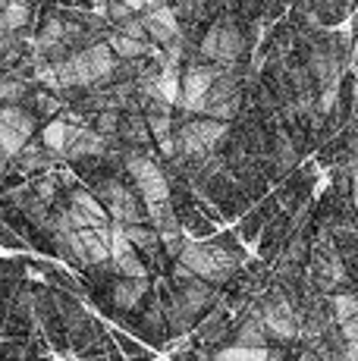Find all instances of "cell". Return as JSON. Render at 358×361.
I'll use <instances>...</instances> for the list:
<instances>
[{
    "label": "cell",
    "instance_id": "cell-1",
    "mask_svg": "<svg viewBox=\"0 0 358 361\" xmlns=\"http://www.w3.org/2000/svg\"><path fill=\"white\" fill-rule=\"evenodd\" d=\"M245 261H249V252L239 242V235L217 233L204 242H185V248L176 258V267H183L185 274H192L208 286H223L230 276L239 274Z\"/></svg>",
    "mask_w": 358,
    "mask_h": 361
},
{
    "label": "cell",
    "instance_id": "cell-2",
    "mask_svg": "<svg viewBox=\"0 0 358 361\" xmlns=\"http://www.w3.org/2000/svg\"><path fill=\"white\" fill-rule=\"evenodd\" d=\"M223 66L214 63H189L179 73V98H176V114H183L185 120L192 116H202L204 101H208V92L214 85V79L220 75Z\"/></svg>",
    "mask_w": 358,
    "mask_h": 361
},
{
    "label": "cell",
    "instance_id": "cell-3",
    "mask_svg": "<svg viewBox=\"0 0 358 361\" xmlns=\"http://www.w3.org/2000/svg\"><path fill=\"white\" fill-rule=\"evenodd\" d=\"M254 308H258V321L267 339H280V343L299 339V311L286 293H267Z\"/></svg>",
    "mask_w": 358,
    "mask_h": 361
},
{
    "label": "cell",
    "instance_id": "cell-4",
    "mask_svg": "<svg viewBox=\"0 0 358 361\" xmlns=\"http://www.w3.org/2000/svg\"><path fill=\"white\" fill-rule=\"evenodd\" d=\"M311 280L321 293H330V295L340 286H346V280H349L346 264H342V258L336 255V248L327 239H321L311 252Z\"/></svg>",
    "mask_w": 358,
    "mask_h": 361
},
{
    "label": "cell",
    "instance_id": "cell-5",
    "mask_svg": "<svg viewBox=\"0 0 358 361\" xmlns=\"http://www.w3.org/2000/svg\"><path fill=\"white\" fill-rule=\"evenodd\" d=\"M110 270L116 276H126V280H148V264L142 261V255L135 252L126 242V235L116 224H110Z\"/></svg>",
    "mask_w": 358,
    "mask_h": 361
},
{
    "label": "cell",
    "instance_id": "cell-6",
    "mask_svg": "<svg viewBox=\"0 0 358 361\" xmlns=\"http://www.w3.org/2000/svg\"><path fill=\"white\" fill-rule=\"evenodd\" d=\"M139 19H142V29H144V35H148V41L157 47V51H163L167 44H173V41L183 38V25L176 23V16L170 13L167 4L142 13Z\"/></svg>",
    "mask_w": 358,
    "mask_h": 361
},
{
    "label": "cell",
    "instance_id": "cell-7",
    "mask_svg": "<svg viewBox=\"0 0 358 361\" xmlns=\"http://www.w3.org/2000/svg\"><path fill=\"white\" fill-rule=\"evenodd\" d=\"M75 255L82 267H104L110 261V226L75 233Z\"/></svg>",
    "mask_w": 358,
    "mask_h": 361
},
{
    "label": "cell",
    "instance_id": "cell-8",
    "mask_svg": "<svg viewBox=\"0 0 358 361\" xmlns=\"http://www.w3.org/2000/svg\"><path fill=\"white\" fill-rule=\"evenodd\" d=\"M185 123H189L192 135L198 138V145L204 148V154H220L223 145L230 142V123H217V120H208V116H192Z\"/></svg>",
    "mask_w": 358,
    "mask_h": 361
},
{
    "label": "cell",
    "instance_id": "cell-9",
    "mask_svg": "<svg viewBox=\"0 0 358 361\" xmlns=\"http://www.w3.org/2000/svg\"><path fill=\"white\" fill-rule=\"evenodd\" d=\"M277 211H280V204H277V198H273V195H267V198H261L258 204H252V211L239 217V230H236L239 242H254V239H258L261 230H264V224Z\"/></svg>",
    "mask_w": 358,
    "mask_h": 361
},
{
    "label": "cell",
    "instance_id": "cell-10",
    "mask_svg": "<svg viewBox=\"0 0 358 361\" xmlns=\"http://www.w3.org/2000/svg\"><path fill=\"white\" fill-rule=\"evenodd\" d=\"M148 289H151V280H126V276H116V280L110 283V302L120 311H135L144 302Z\"/></svg>",
    "mask_w": 358,
    "mask_h": 361
},
{
    "label": "cell",
    "instance_id": "cell-11",
    "mask_svg": "<svg viewBox=\"0 0 358 361\" xmlns=\"http://www.w3.org/2000/svg\"><path fill=\"white\" fill-rule=\"evenodd\" d=\"M295 230H292V220H289V214H283V211H277L271 220L264 224V230H261V252L264 255H273L280 245H286V239L292 235Z\"/></svg>",
    "mask_w": 358,
    "mask_h": 361
},
{
    "label": "cell",
    "instance_id": "cell-12",
    "mask_svg": "<svg viewBox=\"0 0 358 361\" xmlns=\"http://www.w3.org/2000/svg\"><path fill=\"white\" fill-rule=\"evenodd\" d=\"M233 345H242V349H267V333H264V327H261V321H258V308H252L249 314L239 317Z\"/></svg>",
    "mask_w": 358,
    "mask_h": 361
},
{
    "label": "cell",
    "instance_id": "cell-13",
    "mask_svg": "<svg viewBox=\"0 0 358 361\" xmlns=\"http://www.w3.org/2000/svg\"><path fill=\"white\" fill-rule=\"evenodd\" d=\"M214 207H217L220 220H239L242 214H249V211H252V201H249V195H245L242 189H239L236 179H233L230 189H226L223 195L214 201Z\"/></svg>",
    "mask_w": 358,
    "mask_h": 361
},
{
    "label": "cell",
    "instance_id": "cell-14",
    "mask_svg": "<svg viewBox=\"0 0 358 361\" xmlns=\"http://www.w3.org/2000/svg\"><path fill=\"white\" fill-rule=\"evenodd\" d=\"M38 13L32 10V6L19 4V0H10V4L0 10V32L6 35H23L25 29L32 25V19H35Z\"/></svg>",
    "mask_w": 358,
    "mask_h": 361
},
{
    "label": "cell",
    "instance_id": "cell-15",
    "mask_svg": "<svg viewBox=\"0 0 358 361\" xmlns=\"http://www.w3.org/2000/svg\"><path fill=\"white\" fill-rule=\"evenodd\" d=\"M23 107L29 110L32 116H35L38 126H41V120H57V116L63 114V104L54 98V94L41 92V88H32V94L23 101Z\"/></svg>",
    "mask_w": 358,
    "mask_h": 361
},
{
    "label": "cell",
    "instance_id": "cell-16",
    "mask_svg": "<svg viewBox=\"0 0 358 361\" xmlns=\"http://www.w3.org/2000/svg\"><path fill=\"white\" fill-rule=\"evenodd\" d=\"M66 132H70V123H66V120H47L44 126H41V132H38L41 148H44L47 154H54L57 161H60V154H63Z\"/></svg>",
    "mask_w": 358,
    "mask_h": 361
},
{
    "label": "cell",
    "instance_id": "cell-17",
    "mask_svg": "<svg viewBox=\"0 0 358 361\" xmlns=\"http://www.w3.org/2000/svg\"><path fill=\"white\" fill-rule=\"evenodd\" d=\"M29 94H32L29 82L16 79V75H10V73H0V107H6V104H23Z\"/></svg>",
    "mask_w": 358,
    "mask_h": 361
},
{
    "label": "cell",
    "instance_id": "cell-18",
    "mask_svg": "<svg viewBox=\"0 0 358 361\" xmlns=\"http://www.w3.org/2000/svg\"><path fill=\"white\" fill-rule=\"evenodd\" d=\"M352 317H358V298L349 293H333L330 295V321H333V327L336 324H346V321H352Z\"/></svg>",
    "mask_w": 358,
    "mask_h": 361
},
{
    "label": "cell",
    "instance_id": "cell-19",
    "mask_svg": "<svg viewBox=\"0 0 358 361\" xmlns=\"http://www.w3.org/2000/svg\"><path fill=\"white\" fill-rule=\"evenodd\" d=\"M271 349H242V345H223L217 349L211 361H267Z\"/></svg>",
    "mask_w": 358,
    "mask_h": 361
},
{
    "label": "cell",
    "instance_id": "cell-20",
    "mask_svg": "<svg viewBox=\"0 0 358 361\" xmlns=\"http://www.w3.org/2000/svg\"><path fill=\"white\" fill-rule=\"evenodd\" d=\"M0 248H10V252H19V248H25V242L19 239L16 233L10 230V226L0 220Z\"/></svg>",
    "mask_w": 358,
    "mask_h": 361
},
{
    "label": "cell",
    "instance_id": "cell-21",
    "mask_svg": "<svg viewBox=\"0 0 358 361\" xmlns=\"http://www.w3.org/2000/svg\"><path fill=\"white\" fill-rule=\"evenodd\" d=\"M113 4H123L126 10H132L135 16H142V13H148V10H154V6H161L163 0H113Z\"/></svg>",
    "mask_w": 358,
    "mask_h": 361
},
{
    "label": "cell",
    "instance_id": "cell-22",
    "mask_svg": "<svg viewBox=\"0 0 358 361\" xmlns=\"http://www.w3.org/2000/svg\"><path fill=\"white\" fill-rule=\"evenodd\" d=\"M54 6H63V10H88L85 0H51Z\"/></svg>",
    "mask_w": 358,
    "mask_h": 361
},
{
    "label": "cell",
    "instance_id": "cell-23",
    "mask_svg": "<svg viewBox=\"0 0 358 361\" xmlns=\"http://www.w3.org/2000/svg\"><path fill=\"white\" fill-rule=\"evenodd\" d=\"M10 173H16V166H13V157H6L4 151H0V179L10 176Z\"/></svg>",
    "mask_w": 358,
    "mask_h": 361
},
{
    "label": "cell",
    "instance_id": "cell-24",
    "mask_svg": "<svg viewBox=\"0 0 358 361\" xmlns=\"http://www.w3.org/2000/svg\"><path fill=\"white\" fill-rule=\"evenodd\" d=\"M85 4H88V10H94V13H98V10H101V6H104V4H107V0H85Z\"/></svg>",
    "mask_w": 358,
    "mask_h": 361
},
{
    "label": "cell",
    "instance_id": "cell-25",
    "mask_svg": "<svg viewBox=\"0 0 358 361\" xmlns=\"http://www.w3.org/2000/svg\"><path fill=\"white\" fill-rule=\"evenodd\" d=\"M302 361H327V358L318 355V352H305V358H302Z\"/></svg>",
    "mask_w": 358,
    "mask_h": 361
},
{
    "label": "cell",
    "instance_id": "cell-26",
    "mask_svg": "<svg viewBox=\"0 0 358 361\" xmlns=\"http://www.w3.org/2000/svg\"><path fill=\"white\" fill-rule=\"evenodd\" d=\"M195 361H211V355H204V352H198V355H195Z\"/></svg>",
    "mask_w": 358,
    "mask_h": 361
},
{
    "label": "cell",
    "instance_id": "cell-27",
    "mask_svg": "<svg viewBox=\"0 0 358 361\" xmlns=\"http://www.w3.org/2000/svg\"><path fill=\"white\" fill-rule=\"evenodd\" d=\"M6 4H10V0H0V10H4V6H6Z\"/></svg>",
    "mask_w": 358,
    "mask_h": 361
}]
</instances>
